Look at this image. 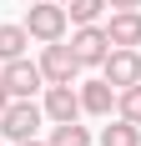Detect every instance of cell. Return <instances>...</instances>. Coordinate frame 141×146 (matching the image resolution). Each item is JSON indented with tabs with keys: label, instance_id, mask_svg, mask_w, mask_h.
<instances>
[{
	"label": "cell",
	"instance_id": "1",
	"mask_svg": "<svg viewBox=\"0 0 141 146\" xmlns=\"http://www.w3.org/2000/svg\"><path fill=\"white\" fill-rule=\"evenodd\" d=\"M66 25H70V15H66V5H61V0L30 5V15H25V30H30V40H41V45L61 40V35H66Z\"/></svg>",
	"mask_w": 141,
	"mask_h": 146
},
{
	"label": "cell",
	"instance_id": "2",
	"mask_svg": "<svg viewBox=\"0 0 141 146\" xmlns=\"http://www.w3.org/2000/svg\"><path fill=\"white\" fill-rule=\"evenodd\" d=\"M41 116H45V111L30 101V96H15V101L0 111V131L10 136V141H30V136H35V126H41Z\"/></svg>",
	"mask_w": 141,
	"mask_h": 146
},
{
	"label": "cell",
	"instance_id": "3",
	"mask_svg": "<svg viewBox=\"0 0 141 146\" xmlns=\"http://www.w3.org/2000/svg\"><path fill=\"white\" fill-rule=\"evenodd\" d=\"M101 66H106V81H111L116 91H126V86L141 81V56H136V45H111Z\"/></svg>",
	"mask_w": 141,
	"mask_h": 146
},
{
	"label": "cell",
	"instance_id": "4",
	"mask_svg": "<svg viewBox=\"0 0 141 146\" xmlns=\"http://www.w3.org/2000/svg\"><path fill=\"white\" fill-rule=\"evenodd\" d=\"M76 71H81V60H76V50L61 40L45 45V56H41V76L51 81V86H61V81H76Z\"/></svg>",
	"mask_w": 141,
	"mask_h": 146
},
{
	"label": "cell",
	"instance_id": "5",
	"mask_svg": "<svg viewBox=\"0 0 141 146\" xmlns=\"http://www.w3.org/2000/svg\"><path fill=\"white\" fill-rule=\"evenodd\" d=\"M70 50H76V60H81V66H101V60H106V50H111V40H106V25H76V35H70Z\"/></svg>",
	"mask_w": 141,
	"mask_h": 146
},
{
	"label": "cell",
	"instance_id": "6",
	"mask_svg": "<svg viewBox=\"0 0 141 146\" xmlns=\"http://www.w3.org/2000/svg\"><path fill=\"white\" fill-rule=\"evenodd\" d=\"M51 121H76L81 116V91L70 86V81H61V86H45V106H41Z\"/></svg>",
	"mask_w": 141,
	"mask_h": 146
},
{
	"label": "cell",
	"instance_id": "7",
	"mask_svg": "<svg viewBox=\"0 0 141 146\" xmlns=\"http://www.w3.org/2000/svg\"><path fill=\"white\" fill-rule=\"evenodd\" d=\"M0 81H5V91H10V96H35V91H41V66H30V60H5V76H0Z\"/></svg>",
	"mask_w": 141,
	"mask_h": 146
},
{
	"label": "cell",
	"instance_id": "8",
	"mask_svg": "<svg viewBox=\"0 0 141 146\" xmlns=\"http://www.w3.org/2000/svg\"><path fill=\"white\" fill-rule=\"evenodd\" d=\"M81 111H91V116H111L116 111V86L106 81V76L81 86Z\"/></svg>",
	"mask_w": 141,
	"mask_h": 146
},
{
	"label": "cell",
	"instance_id": "9",
	"mask_svg": "<svg viewBox=\"0 0 141 146\" xmlns=\"http://www.w3.org/2000/svg\"><path fill=\"white\" fill-rule=\"evenodd\" d=\"M106 40L111 45H141V10H116L106 20Z\"/></svg>",
	"mask_w": 141,
	"mask_h": 146
},
{
	"label": "cell",
	"instance_id": "10",
	"mask_svg": "<svg viewBox=\"0 0 141 146\" xmlns=\"http://www.w3.org/2000/svg\"><path fill=\"white\" fill-rule=\"evenodd\" d=\"M101 146H141V126L121 116L116 126H106V131H101Z\"/></svg>",
	"mask_w": 141,
	"mask_h": 146
},
{
	"label": "cell",
	"instance_id": "11",
	"mask_svg": "<svg viewBox=\"0 0 141 146\" xmlns=\"http://www.w3.org/2000/svg\"><path fill=\"white\" fill-rule=\"evenodd\" d=\"M25 45H30V30L25 25H0V60H15Z\"/></svg>",
	"mask_w": 141,
	"mask_h": 146
},
{
	"label": "cell",
	"instance_id": "12",
	"mask_svg": "<svg viewBox=\"0 0 141 146\" xmlns=\"http://www.w3.org/2000/svg\"><path fill=\"white\" fill-rule=\"evenodd\" d=\"M51 146H91V131H86V126H76V121H56Z\"/></svg>",
	"mask_w": 141,
	"mask_h": 146
},
{
	"label": "cell",
	"instance_id": "13",
	"mask_svg": "<svg viewBox=\"0 0 141 146\" xmlns=\"http://www.w3.org/2000/svg\"><path fill=\"white\" fill-rule=\"evenodd\" d=\"M101 10H106V0H66V15L76 20V25H96Z\"/></svg>",
	"mask_w": 141,
	"mask_h": 146
},
{
	"label": "cell",
	"instance_id": "14",
	"mask_svg": "<svg viewBox=\"0 0 141 146\" xmlns=\"http://www.w3.org/2000/svg\"><path fill=\"white\" fill-rule=\"evenodd\" d=\"M116 111H121L126 121H136V126H141V81H136V86H126V91H116Z\"/></svg>",
	"mask_w": 141,
	"mask_h": 146
},
{
	"label": "cell",
	"instance_id": "15",
	"mask_svg": "<svg viewBox=\"0 0 141 146\" xmlns=\"http://www.w3.org/2000/svg\"><path fill=\"white\" fill-rule=\"evenodd\" d=\"M106 5H116V10H136L141 0H106Z\"/></svg>",
	"mask_w": 141,
	"mask_h": 146
},
{
	"label": "cell",
	"instance_id": "16",
	"mask_svg": "<svg viewBox=\"0 0 141 146\" xmlns=\"http://www.w3.org/2000/svg\"><path fill=\"white\" fill-rule=\"evenodd\" d=\"M15 101V96H10V91H5V81H0V111H5V106H10Z\"/></svg>",
	"mask_w": 141,
	"mask_h": 146
},
{
	"label": "cell",
	"instance_id": "17",
	"mask_svg": "<svg viewBox=\"0 0 141 146\" xmlns=\"http://www.w3.org/2000/svg\"><path fill=\"white\" fill-rule=\"evenodd\" d=\"M15 146H51V141H35V136H30V141H15Z\"/></svg>",
	"mask_w": 141,
	"mask_h": 146
},
{
	"label": "cell",
	"instance_id": "18",
	"mask_svg": "<svg viewBox=\"0 0 141 146\" xmlns=\"http://www.w3.org/2000/svg\"><path fill=\"white\" fill-rule=\"evenodd\" d=\"M61 5H66V0H61Z\"/></svg>",
	"mask_w": 141,
	"mask_h": 146
}]
</instances>
